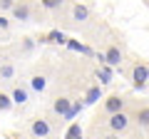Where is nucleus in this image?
I'll use <instances>...</instances> for the list:
<instances>
[{"instance_id": "obj_1", "label": "nucleus", "mask_w": 149, "mask_h": 139, "mask_svg": "<svg viewBox=\"0 0 149 139\" xmlns=\"http://www.w3.org/2000/svg\"><path fill=\"white\" fill-rule=\"evenodd\" d=\"M27 87H30V92L35 97L45 95L50 87V67L47 65H35V67L30 70V75H27Z\"/></svg>"}, {"instance_id": "obj_2", "label": "nucleus", "mask_w": 149, "mask_h": 139, "mask_svg": "<svg viewBox=\"0 0 149 139\" xmlns=\"http://www.w3.org/2000/svg\"><path fill=\"white\" fill-rule=\"evenodd\" d=\"M127 77L134 85V90H147L149 87V62H144V60L132 62L127 70Z\"/></svg>"}, {"instance_id": "obj_3", "label": "nucleus", "mask_w": 149, "mask_h": 139, "mask_svg": "<svg viewBox=\"0 0 149 139\" xmlns=\"http://www.w3.org/2000/svg\"><path fill=\"white\" fill-rule=\"evenodd\" d=\"M90 20H92V10L85 3L74 0L72 5H70V13H67V25L70 27H85Z\"/></svg>"}, {"instance_id": "obj_4", "label": "nucleus", "mask_w": 149, "mask_h": 139, "mask_svg": "<svg viewBox=\"0 0 149 139\" xmlns=\"http://www.w3.org/2000/svg\"><path fill=\"white\" fill-rule=\"evenodd\" d=\"M132 114L124 109V112H117V114H109V117L104 119V127H107V132H114V134H127L129 129H132Z\"/></svg>"}, {"instance_id": "obj_5", "label": "nucleus", "mask_w": 149, "mask_h": 139, "mask_svg": "<svg viewBox=\"0 0 149 139\" xmlns=\"http://www.w3.org/2000/svg\"><path fill=\"white\" fill-rule=\"evenodd\" d=\"M17 80V62L13 57V52H0V82H15Z\"/></svg>"}, {"instance_id": "obj_6", "label": "nucleus", "mask_w": 149, "mask_h": 139, "mask_svg": "<svg viewBox=\"0 0 149 139\" xmlns=\"http://www.w3.org/2000/svg\"><path fill=\"white\" fill-rule=\"evenodd\" d=\"M72 102H74V97H70V95H57L52 99V104H50V122H52V119H60V117H67V112L70 109H72Z\"/></svg>"}, {"instance_id": "obj_7", "label": "nucleus", "mask_w": 149, "mask_h": 139, "mask_svg": "<svg viewBox=\"0 0 149 139\" xmlns=\"http://www.w3.org/2000/svg\"><path fill=\"white\" fill-rule=\"evenodd\" d=\"M27 134H30L32 139H47L50 134H52V122H50V117H35V119H30V124H27Z\"/></svg>"}, {"instance_id": "obj_8", "label": "nucleus", "mask_w": 149, "mask_h": 139, "mask_svg": "<svg viewBox=\"0 0 149 139\" xmlns=\"http://www.w3.org/2000/svg\"><path fill=\"white\" fill-rule=\"evenodd\" d=\"M10 97H13V104L15 107H20V109H25L27 104H30V99H32V92H30V87H27V82H13V87H10Z\"/></svg>"}, {"instance_id": "obj_9", "label": "nucleus", "mask_w": 149, "mask_h": 139, "mask_svg": "<svg viewBox=\"0 0 149 139\" xmlns=\"http://www.w3.org/2000/svg\"><path fill=\"white\" fill-rule=\"evenodd\" d=\"M32 17H35V10H32V0H17L15 8L10 10V20L15 22H32Z\"/></svg>"}, {"instance_id": "obj_10", "label": "nucleus", "mask_w": 149, "mask_h": 139, "mask_svg": "<svg viewBox=\"0 0 149 139\" xmlns=\"http://www.w3.org/2000/svg\"><path fill=\"white\" fill-rule=\"evenodd\" d=\"M129 104V99L124 95H109L102 99V114L104 117H109V114H117V112H124Z\"/></svg>"}, {"instance_id": "obj_11", "label": "nucleus", "mask_w": 149, "mask_h": 139, "mask_svg": "<svg viewBox=\"0 0 149 139\" xmlns=\"http://www.w3.org/2000/svg\"><path fill=\"white\" fill-rule=\"evenodd\" d=\"M102 52H104V62L109 65V67H114V70L124 62V50H122V45H119V42H109Z\"/></svg>"}, {"instance_id": "obj_12", "label": "nucleus", "mask_w": 149, "mask_h": 139, "mask_svg": "<svg viewBox=\"0 0 149 139\" xmlns=\"http://www.w3.org/2000/svg\"><path fill=\"white\" fill-rule=\"evenodd\" d=\"M129 114H132V122L137 124L139 129H144V132L149 129V104H147V102H142V104H134V109H132Z\"/></svg>"}, {"instance_id": "obj_13", "label": "nucleus", "mask_w": 149, "mask_h": 139, "mask_svg": "<svg viewBox=\"0 0 149 139\" xmlns=\"http://www.w3.org/2000/svg\"><path fill=\"white\" fill-rule=\"evenodd\" d=\"M35 47H37V40H35V38H20V42L13 45L10 52H13V57L17 60V57H27Z\"/></svg>"}, {"instance_id": "obj_14", "label": "nucleus", "mask_w": 149, "mask_h": 139, "mask_svg": "<svg viewBox=\"0 0 149 139\" xmlns=\"http://www.w3.org/2000/svg\"><path fill=\"white\" fill-rule=\"evenodd\" d=\"M114 67H109V65H100V67L95 70V80L100 87H107L112 80H114V72H112Z\"/></svg>"}, {"instance_id": "obj_15", "label": "nucleus", "mask_w": 149, "mask_h": 139, "mask_svg": "<svg viewBox=\"0 0 149 139\" xmlns=\"http://www.w3.org/2000/svg\"><path fill=\"white\" fill-rule=\"evenodd\" d=\"M82 99H85V104H87V107H90V104H97L100 99H104V95H102V87L97 85V82H95V85H90Z\"/></svg>"}, {"instance_id": "obj_16", "label": "nucleus", "mask_w": 149, "mask_h": 139, "mask_svg": "<svg viewBox=\"0 0 149 139\" xmlns=\"http://www.w3.org/2000/svg\"><path fill=\"white\" fill-rule=\"evenodd\" d=\"M67 40H70V38L65 35L62 30H50L47 35H45V45H47V42H50V45H67Z\"/></svg>"}, {"instance_id": "obj_17", "label": "nucleus", "mask_w": 149, "mask_h": 139, "mask_svg": "<svg viewBox=\"0 0 149 139\" xmlns=\"http://www.w3.org/2000/svg\"><path fill=\"white\" fill-rule=\"evenodd\" d=\"M85 107H87V104H85V99H82V102H80V99H74V102H72V109H70V112H67V117H65V122H70V124H72V119L77 117V114H80Z\"/></svg>"}, {"instance_id": "obj_18", "label": "nucleus", "mask_w": 149, "mask_h": 139, "mask_svg": "<svg viewBox=\"0 0 149 139\" xmlns=\"http://www.w3.org/2000/svg\"><path fill=\"white\" fill-rule=\"evenodd\" d=\"M13 107H15V104H13L10 92H3V90H0V112H10Z\"/></svg>"}, {"instance_id": "obj_19", "label": "nucleus", "mask_w": 149, "mask_h": 139, "mask_svg": "<svg viewBox=\"0 0 149 139\" xmlns=\"http://www.w3.org/2000/svg\"><path fill=\"white\" fill-rule=\"evenodd\" d=\"M65 139H82V127L77 122H72L67 127V132H65Z\"/></svg>"}, {"instance_id": "obj_20", "label": "nucleus", "mask_w": 149, "mask_h": 139, "mask_svg": "<svg viewBox=\"0 0 149 139\" xmlns=\"http://www.w3.org/2000/svg\"><path fill=\"white\" fill-rule=\"evenodd\" d=\"M40 5H42L45 10L52 13V10H60V8L65 5V0H40Z\"/></svg>"}, {"instance_id": "obj_21", "label": "nucleus", "mask_w": 149, "mask_h": 139, "mask_svg": "<svg viewBox=\"0 0 149 139\" xmlns=\"http://www.w3.org/2000/svg\"><path fill=\"white\" fill-rule=\"evenodd\" d=\"M10 27H13V20L5 15V13H0V35H8Z\"/></svg>"}, {"instance_id": "obj_22", "label": "nucleus", "mask_w": 149, "mask_h": 139, "mask_svg": "<svg viewBox=\"0 0 149 139\" xmlns=\"http://www.w3.org/2000/svg\"><path fill=\"white\" fill-rule=\"evenodd\" d=\"M67 47L72 50V52H85V55L90 52V50H87L85 45H80V42H77V40H67Z\"/></svg>"}, {"instance_id": "obj_23", "label": "nucleus", "mask_w": 149, "mask_h": 139, "mask_svg": "<svg viewBox=\"0 0 149 139\" xmlns=\"http://www.w3.org/2000/svg\"><path fill=\"white\" fill-rule=\"evenodd\" d=\"M17 0H0V13H10Z\"/></svg>"}, {"instance_id": "obj_24", "label": "nucleus", "mask_w": 149, "mask_h": 139, "mask_svg": "<svg viewBox=\"0 0 149 139\" xmlns=\"http://www.w3.org/2000/svg\"><path fill=\"white\" fill-rule=\"evenodd\" d=\"M100 139H122V137H119V134H114V132H104Z\"/></svg>"}, {"instance_id": "obj_25", "label": "nucleus", "mask_w": 149, "mask_h": 139, "mask_svg": "<svg viewBox=\"0 0 149 139\" xmlns=\"http://www.w3.org/2000/svg\"><path fill=\"white\" fill-rule=\"evenodd\" d=\"M17 139H32V137H17Z\"/></svg>"}]
</instances>
